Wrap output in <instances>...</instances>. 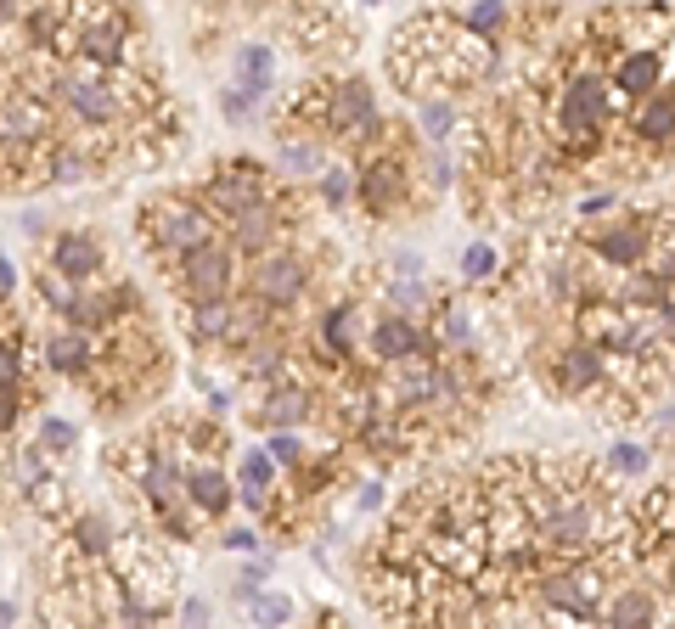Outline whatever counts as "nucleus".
<instances>
[{
  "mask_svg": "<svg viewBox=\"0 0 675 629\" xmlns=\"http://www.w3.org/2000/svg\"><path fill=\"white\" fill-rule=\"evenodd\" d=\"M501 73V45L462 29L456 12H411L389 34V84L411 102H467Z\"/></svg>",
  "mask_w": 675,
  "mask_h": 629,
  "instance_id": "1",
  "label": "nucleus"
},
{
  "mask_svg": "<svg viewBox=\"0 0 675 629\" xmlns=\"http://www.w3.org/2000/svg\"><path fill=\"white\" fill-rule=\"evenodd\" d=\"M350 174H355V209L372 225H405L434 209V186L422 169V135L405 119H377V130L350 152Z\"/></svg>",
  "mask_w": 675,
  "mask_h": 629,
  "instance_id": "2",
  "label": "nucleus"
},
{
  "mask_svg": "<svg viewBox=\"0 0 675 629\" xmlns=\"http://www.w3.org/2000/svg\"><path fill=\"white\" fill-rule=\"evenodd\" d=\"M377 119H383V108H377V97H372V84L361 79V73H315V79H304L293 97H288V108H282V119H276V135L282 141H304V146H321V152H332V146H344V152H355L372 130H377Z\"/></svg>",
  "mask_w": 675,
  "mask_h": 629,
  "instance_id": "3",
  "label": "nucleus"
},
{
  "mask_svg": "<svg viewBox=\"0 0 675 629\" xmlns=\"http://www.w3.org/2000/svg\"><path fill=\"white\" fill-rule=\"evenodd\" d=\"M619 551L636 568V579L653 585L658 607L675 612V473L647 484L619 511Z\"/></svg>",
  "mask_w": 675,
  "mask_h": 629,
  "instance_id": "4",
  "label": "nucleus"
},
{
  "mask_svg": "<svg viewBox=\"0 0 675 629\" xmlns=\"http://www.w3.org/2000/svg\"><path fill=\"white\" fill-rule=\"evenodd\" d=\"M326 270H332V247L315 242V236H299L276 253H260V258H248L242 270V287L236 298H248L253 310H265L271 321H288L315 298V287L326 282Z\"/></svg>",
  "mask_w": 675,
  "mask_h": 629,
  "instance_id": "5",
  "label": "nucleus"
},
{
  "mask_svg": "<svg viewBox=\"0 0 675 629\" xmlns=\"http://www.w3.org/2000/svg\"><path fill=\"white\" fill-rule=\"evenodd\" d=\"M664 163H675V84H664L658 97L625 108L619 141H614V163H608V186L647 180Z\"/></svg>",
  "mask_w": 675,
  "mask_h": 629,
  "instance_id": "6",
  "label": "nucleus"
},
{
  "mask_svg": "<svg viewBox=\"0 0 675 629\" xmlns=\"http://www.w3.org/2000/svg\"><path fill=\"white\" fill-rule=\"evenodd\" d=\"M135 231H141V247L163 264V270H175L181 258H192L198 247L220 242V220L203 209L198 192H158L141 203L135 214Z\"/></svg>",
  "mask_w": 675,
  "mask_h": 629,
  "instance_id": "7",
  "label": "nucleus"
},
{
  "mask_svg": "<svg viewBox=\"0 0 675 629\" xmlns=\"http://www.w3.org/2000/svg\"><path fill=\"white\" fill-rule=\"evenodd\" d=\"M282 192H288V180H282L271 163L248 158V152L214 158V163H209V174H203V186H198V197H203V209L220 220V231H225L231 220L253 214V209H265V203H271V197H282Z\"/></svg>",
  "mask_w": 675,
  "mask_h": 629,
  "instance_id": "8",
  "label": "nucleus"
},
{
  "mask_svg": "<svg viewBox=\"0 0 675 629\" xmlns=\"http://www.w3.org/2000/svg\"><path fill=\"white\" fill-rule=\"evenodd\" d=\"M429 354H440L434 337H429V326H422L416 315H405V310H389V304L372 298L366 337H361V359H366V366L400 372V366H416V359H429Z\"/></svg>",
  "mask_w": 675,
  "mask_h": 629,
  "instance_id": "9",
  "label": "nucleus"
},
{
  "mask_svg": "<svg viewBox=\"0 0 675 629\" xmlns=\"http://www.w3.org/2000/svg\"><path fill=\"white\" fill-rule=\"evenodd\" d=\"M248 416L260 422V427H271V433L315 427V416H321V377H310V372L299 366V354H293L288 372H276L271 383H260V399H253Z\"/></svg>",
  "mask_w": 675,
  "mask_h": 629,
  "instance_id": "10",
  "label": "nucleus"
},
{
  "mask_svg": "<svg viewBox=\"0 0 675 629\" xmlns=\"http://www.w3.org/2000/svg\"><path fill=\"white\" fill-rule=\"evenodd\" d=\"M169 287H175L181 304H220V298H236L242 287V253L220 236L209 247H198L192 258H181L169 270Z\"/></svg>",
  "mask_w": 675,
  "mask_h": 629,
  "instance_id": "11",
  "label": "nucleus"
},
{
  "mask_svg": "<svg viewBox=\"0 0 675 629\" xmlns=\"http://www.w3.org/2000/svg\"><path fill=\"white\" fill-rule=\"evenodd\" d=\"M276 29H282L304 57H350V51L361 45V18L332 12V7H299V12H282Z\"/></svg>",
  "mask_w": 675,
  "mask_h": 629,
  "instance_id": "12",
  "label": "nucleus"
},
{
  "mask_svg": "<svg viewBox=\"0 0 675 629\" xmlns=\"http://www.w3.org/2000/svg\"><path fill=\"white\" fill-rule=\"evenodd\" d=\"M46 270H57L62 282L73 287H102V270H108V247L97 231H57L51 247H46Z\"/></svg>",
  "mask_w": 675,
  "mask_h": 629,
  "instance_id": "13",
  "label": "nucleus"
},
{
  "mask_svg": "<svg viewBox=\"0 0 675 629\" xmlns=\"http://www.w3.org/2000/svg\"><path fill=\"white\" fill-rule=\"evenodd\" d=\"M40 359H46V372L84 383V377H91V366H97V337H84V332H73V326H57V332L40 343Z\"/></svg>",
  "mask_w": 675,
  "mask_h": 629,
  "instance_id": "14",
  "label": "nucleus"
},
{
  "mask_svg": "<svg viewBox=\"0 0 675 629\" xmlns=\"http://www.w3.org/2000/svg\"><path fill=\"white\" fill-rule=\"evenodd\" d=\"M187 478V506L203 517V523H220L231 506H236V489L225 478V467H181Z\"/></svg>",
  "mask_w": 675,
  "mask_h": 629,
  "instance_id": "15",
  "label": "nucleus"
},
{
  "mask_svg": "<svg viewBox=\"0 0 675 629\" xmlns=\"http://www.w3.org/2000/svg\"><path fill=\"white\" fill-rule=\"evenodd\" d=\"M181 321H187V337L198 348H225V332L236 321V298H220V304H181Z\"/></svg>",
  "mask_w": 675,
  "mask_h": 629,
  "instance_id": "16",
  "label": "nucleus"
},
{
  "mask_svg": "<svg viewBox=\"0 0 675 629\" xmlns=\"http://www.w3.org/2000/svg\"><path fill=\"white\" fill-rule=\"evenodd\" d=\"M242 90H248V97H271V90H276V51L260 45V40L236 45V97H242Z\"/></svg>",
  "mask_w": 675,
  "mask_h": 629,
  "instance_id": "17",
  "label": "nucleus"
},
{
  "mask_svg": "<svg viewBox=\"0 0 675 629\" xmlns=\"http://www.w3.org/2000/svg\"><path fill=\"white\" fill-rule=\"evenodd\" d=\"M23 500H29V511L34 517H51V523H68V473H40L29 489H23Z\"/></svg>",
  "mask_w": 675,
  "mask_h": 629,
  "instance_id": "18",
  "label": "nucleus"
},
{
  "mask_svg": "<svg viewBox=\"0 0 675 629\" xmlns=\"http://www.w3.org/2000/svg\"><path fill=\"white\" fill-rule=\"evenodd\" d=\"M242 612L260 623V629L293 623V601H288V596H271V590H242Z\"/></svg>",
  "mask_w": 675,
  "mask_h": 629,
  "instance_id": "19",
  "label": "nucleus"
},
{
  "mask_svg": "<svg viewBox=\"0 0 675 629\" xmlns=\"http://www.w3.org/2000/svg\"><path fill=\"white\" fill-rule=\"evenodd\" d=\"M315 192H321L326 209H355V174H350V163H326L315 174Z\"/></svg>",
  "mask_w": 675,
  "mask_h": 629,
  "instance_id": "20",
  "label": "nucleus"
},
{
  "mask_svg": "<svg viewBox=\"0 0 675 629\" xmlns=\"http://www.w3.org/2000/svg\"><path fill=\"white\" fill-rule=\"evenodd\" d=\"M495 270H501V253H495L490 242H473V247L462 253V282H467V293H473V287H490Z\"/></svg>",
  "mask_w": 675,
  "mask_h": 629,
  "instance_id": "21",
  "label": "nucleus"
},
{
  "mask_svg": "<svg viewBox=\"0 0 675 629\" xmlns=\"http://www.w3.org/2000/svg\"><path fill=\"white\" fill-rule=\"evenodd\" d=\"M40 449H46V456L57 461V456H68V449H73V422H62V416H46L40 422V438H34Z\"/></svg>",
  "mask_w": 675,
  "mask_h": 629,
  "instance_id": "22",
  "label": "nucleus"
},
{
  "mask_svg": "<svg viewBox=\"0 0 675 629\" xmlns=\"http://www.w3.org/2000/svg\"><path fill=\"white\" fill-rule=\"evenodd\" d=\"M265 456H271L276 467L299 473V467H304V456H310V449H304V438H299V433H271V449H265Z\"/></svg>",
  "mask_w": 675,
  "mask_h": 629,
  "instance_id": "23",
  "label": "nucleus"
},
{
  "mask_svg": "<svg viewBox=\"0 0 675 629\" xmlns=\"http://www.w3.org/2000/svg\"><path fill=\"white\" fill-rule=\"evenodd\" d=\"M603 467H608V478H619V473H647V449H642V444H614Z\"/></svg>",
  "mask_w": 675,
  "mask_h": 629,
  "instance_id": "24",
  "label": "nucleus"
},
{
  "mask_svg": "<svg viewBox=\"0 0 675 629\" xmlns=\"http://www.w3.org/2000/svg\"><path fill=\"white\" fill-rule=\"evenodd\" d=\"M23 405H29V388H7V383H0V438H7V433L18 427Z\"/></svg>",
  "mask_w": 675,
  "mask_h": 629,
  "instance_id": "25",
  "label": "nucleus"
},
{
  "mask_svg": "<svg viewBox=\"0 0 675 629\" xmlns=\"http://www.w3.org/2000/svg\"><path fill=\"white\" fill-rule=\"evenodd\" d=\"M181 623H187V629H203V623H209V607H203V601L192 596V601L181 607Z\"/></svg>",
  "mask_w": 675,
  "mask_h": 629,
  "instance_id": "26",
  "label": "nucleus"
},
{
  "mask_svg": "<svg viewBox=\"0 0 675 629\" xmlns=\"http://www.w3.org/2000/svg\"><path fill=\"white\" fill-rule=\"evenodd\" d=\"M12 287H18V270H12V258H7V253H0V298H7Z\"/></svg>",
  "mask_w": 675,
  "mask_h": 629,
  "instance_id": "27",
  "label": "nucleus"
},
{
  "mask_svg": "<svg viewBox=\"0 0 675 629\" xmlns=\"http://www.w3.org/2000/svg\"><path fill=\"white\" fill-rule=\"evenodd\" d=\"M225 546H231V551H253V546H260V534H231Z\"/></svg>",
  "mask_w": 675,
  "mask_h": 629,
  "instance_id": "28",
  "label": "nucleus"
},
{
  "mask_svg": "<svg viewBox=\"0 0 675 629\" xmlns=\"http://www.w3.org/2000/svg\"><path fill=\"white\" fill-rule=\"evenodd\" d=\"M12 623H18V607H12V601H0V629H12Z\"/></svg>",
  "mask_w": 675,
  "mask_h": 629,
  "instance_id": "29",
  "label": "nucleus"
}]
</instances>
